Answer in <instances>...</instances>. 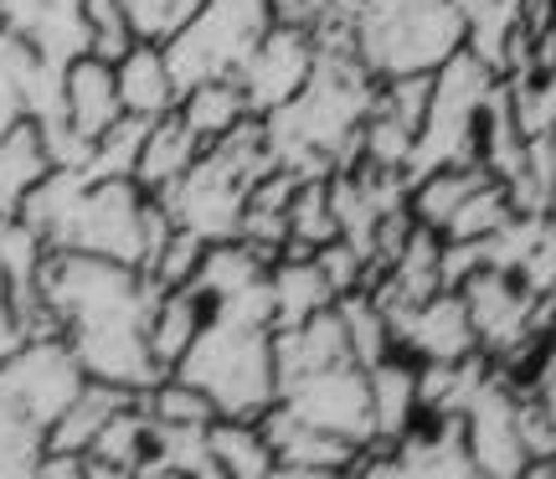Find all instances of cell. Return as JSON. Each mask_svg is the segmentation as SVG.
Returning a JSON list of instances; mask_svg holds the SVG:
<instances>
[{"mask_svg":"<svg viewBox=\"0 0 556 479\" xmlns=\"http://www.w3.org/2000/svg\"><path fill=\"white\" fill-rule=\"evenodd\" d=\"M37 294L83 377L114 381L129 392H144L165 377L150 356V310L165 289L144 268L47 248L37 268Z\"/></svg>","mask_w":556,"mask_h":479,"instance_id":"cell-1","label":"cell"},{"mask_svg":"<svg viewBox=\"0 0 556 479\" xmlns=\"http://www.w3.org/2000/svg\"><path fill=\"white\" fill-rule=\"evenodd\" d=\"M170 377L201 387L212 398V407H217V418L258 423L274 407L278 377H274V300H268V274L206 310L197 340L170 366Z\"/></svg>","mask_w":556,"mask_h":479,"instance_id":"cell-2","label":"cell"},{"mask_svg":"<svg viewBox=\"0 0 556 479\" xmlns=\"http://www.w3.org/2000/svg\"><path fill=\"white\" fill-rule=\"evenodd\" d=\"M144 201L135 176H83L78 165H52L21 197L16 217L58 253H93V259L135 263L144 253Z\"/></svg>","mask_w":556,"mask_h":479,"instance_id":"cell-3","label":"cell"},{"mask_svg":"<svg viewBox=\"0 0 556 479\" xmlns=\"http://www.w3.org/2000/svg\"><path fill=\"white\" fill-rule=\"evenodd\" d=\"M268 171H274V160H268V140H263V119L248 114L222 140L201 144V155L165 191H155V201L170 212L176 227L197 232L201 242H227L238 238L248 191Z\"/></svg>","mask_w":556,"mask_h":479,"instance_id":"cell-4","label":"cell"},{"mask_svg":"<svg viewBox=\"0 0 556 479\" xmlns=\"http://www.w3.org/2000/svg\"><path fill=\"white\" fill-rule=\"evenodd\" d=\"M464 47V11L454 0H356L351 52L371 78L438 73Z\"/></svg>","mask_w":556,"mask_h":479,"instance_id":"cell-5","label":"cell"},{"mask_svg":"<svg viewBox=\"0 0 556 479\" xmlns=\"http://www.w3.org/2000/svg\"><path fill=\"white\" fill-rule=\"evenodd\" d=\"M268 26H274L268 0H201L197 16L160 47L170 78H176V93L206 78H232Z\"/></svg>","mask_w":556,"mask_h":479,"instance_id":"cell-6","label":"cell"},{"mask_svg":"<svg viewBox=\"0 0 556 479\" xmlns=\"http://www.w3.org/2000/svg\"><path fill=\"white\" fill-rule=\"evenodd\" d=\"M278 407L294 413L299 423L309 428H325L336 439L377 443V418H371V381H366V366L361 361H330L319 371H304V377L278 381Z\"/></svg>","mask_w":556,"mask_h":479,"instance_id":"cell-7","label":"cell"},{"mask_svg":"<svg viewBox=\"0 0 556 479\" xmlns=\"http://www.w3.org/2000/svg\"><path fill=\"white\" fill-rule=\"evenodd\" d=\"M309 67H315V37L304 31V26H289V21H274L263 41L248 52L232 83L242 88V103H248V114L263 119V114H274L278 103H289L304 88L309 78Z\"/></svg>","mask_w":556,"mask_h":479,"instance_id":"cell-8","label":"cell"},{"mask_svg":"<svg viewBox=\"0 0 556 479\" xmlns=\"http://www.w3.org/2000/svg\"><path fill=\"white\" fill-rule=\"evenodd\" d=\"M0 26L52 67H67L73 58L88 52L83 0H0Z\"/></svg>","mask_w":556,"mask_h":479,"instance_id":"cell-9","label":"cell"},{"mask_svg":"<svg viewBox=\"0 0 556 479\" xmlns=\"http://www.w3.org/2000/svg\"><path fill=\"white\" fill-rule=\"evenodd\" d=\"M387 325H392V336H397L402 345L422 351L433 366L438 361H464L469 345H475L469 310H464V300H454V294H438V300L428 294V300L413 304V310H392Z\"/></svg>","mask_w":556,"mask_h":479,"instance_id":"cell-10","label":"cell"},{"mask_svg":"<svg viewBox=\"0 0 556 479\" xmlns=\"http://www.w3.org/2000/svg\"><path fill=\"white\" fill-rule=\"evenodd\" d=\"M119 83H114V62L83 52L62 67V119L78 140H99L109 124L119 119Z\"/></svg>","mask_w":556,"mask_h":479,"instance_id":"cell-11","label":"cell"},{"mask_svg":"<svg viewBox=\"0 0 556 479\" xmlns=\"http://www.w3.org/2000/svg\"><path fill=\"white\" fill-rule=\"evenodd\" d=\"M258 428H263V439H268V449H274L278 469L330 475V469H351V464H356V443L351 439H336V433H325V428L299 423L294 413H283L278 402L258 418Z\"/></svg>","mask_w":556,"mask_h":479,"instance_id":"cell-12","label":"cell"},{"mask_svg":"<svg viewBox=\"0 0 556 479\" xmlns=\"http://www.w3.org/2000/svg\"><path fill=\"white\" fill-rule=\"evenodd\" d=\"M135 398H139V392H129V387L83 377V387L73 392V402H67L58 418L47 423V439H41V449H47V454H88V443L103 433V423L114 418L119 407H129Z\"/></svg>","mask_w":556,"mask_h":479,"instance_id":"cell-13","label":"cell"},{"mask_svg":"<svg viewBox=\"0 0 556 479\" xmlns=\"http://www.w3.org/2000/svg\"><path fill=\"white\" fill-rule=\"evenodd\" d=\"M114 83H119V109L135 119H160L176 109V78L165 67V52L155 41H129L124 58L114 62Z\"/></svg>","mask_w":556,"mask_h":479,"instance_id":"cell-14","label":"cell"},{"mask_svg":"<svg viewBox=\"0 0 556 479\" xmlns=\"http://www.w3.org/2000/svg\"><path fill=\"white\" fill-rule=\"evenodd\" d=\"M197 155H201V140L186 129V119H180L176 109H170V114L150 119V129H144V144H139V160H135V186L155 197V191H165Z\"/></svg>","mask_w":556,"mask_h":479,"instance_id":"cell-15","label":"cell"},{"mask_svg":"<svg viewBox=\"0 0 556 479\" xmlns=\"http://www.w3.org/2000/svg\"><path fill=\"white\" fill-rule=\"evenodd\" d=\"M268 300H274V330H283V325L309 319L315 310H330L336 289L319 274L315 253L309 259H274L268 263Z\"/></svg>","mask_w":556,"mask_h":479,"instance_id":"cell-16","label":"cell"},{"mask_svg":"<svg viewBox=\"0 0 556 479\" xmlns=\"http://www.w3.org/2000/svg\"><path fill=\"white\" fill-rule=\"evenodd\" d=\"M201 319H206V304H201V294L191 283L165 289L155 300V310H150V356H155V366L165 377H170V366L186 356V345L197 340Z\"/></svg>","mask_w":556,"mask_h":479,"instance_id":"cell-17","label":"cell"},{"mask_svg":"<svg viewBox=\"0 0 556 479\" xmlns=\"http://www.w3.org/2000/svg\"><path fill=\"white\" fill-rule=\"evenodd\" d=\"M206 454L217 464V475H238V479H258L274 475V449L263 439V428L253 418H212L206 423Z\"/></svg>","mask_w":556,"mask_h":479,"instance_id":"cell-18","label":"cell"},{"mask_svg":"<svg viewBox=\"0 0 556 479\" xmlns=\"http://www.w3.org/2000/svg\"><path fill=\"white\" fill-rule=\"evenodd\" d=\"M176 114L186 119V129H191L201 144H212V140H222L232 124L248 119V103H242V88L232 78H206L180 93Z\"/></svg>","mask_w":556,"mask_h":479,"instance_id":"cell-19","label":"cell"},{"mask_svg":"<svg viewBox=\"0 0 556 479\" xmlns=\"http://www.w3.org/2000/svg\"><path fill=\"white\" fill-rule=\"evenodd\" d=\"M366 381H371V418H377V439H402L407 413L417 407V377L402 366V361L381 356L377 366H366Z\"/></svg>","mask_w":556,"mask_h":479,"instance_id":"cell-20","label":"cell"},{"mask_svg":"<svg viewBox=\"0 0 556 479\" xmlns=\"http://www.w3.org/2000/svg\"><path fill=\"white\" fill-rule=\"evenodd\" d=\"M484 171H464V165H443V171H428L417 176V191H413V212L422 227H443V222L458 212V201L484 186Z\"/></svg>","mask_w":556,"mask_h":479,"instance_id":"cell-21","label":"cell"},{"mask_svg":"<svg viewBox=\"0 0 556 479\" xmlns=\"http://www.w3.org/2000/svg\"><path fill=\"white\" fill-rule=\"evenodd\" d=\"M119 5H124V21H129V37L165 47L186 21L197 16L201 0H119Z\"/></svg>","mask_w":556,"mask_h":479,"instance_id":"cell-22","label":"cell"},{"mask_svg":"<svg viewBox=\"0 0 556 479\" xmlns=\"http://www.w3.org/2000/svg\"><path fill=\"white\" fill-rule=\"evenodd\" d=\"M500 222H510V206H505V197H500L495 180H484L479 191H469V197L458 201V212L443 222V232H448V242H464V238H484V232H495Z\"/></svg>","mask_w":556,"mask_h":479,"instance_id":"cell-23","label":"cell"},{"mask_svg":"<svg viewBox=\"0 0 556 479\" xmlns=\"http://www.w3.org/2000/svg\"><path fill=\"white\" fill-rule=\"evenodd\" d=\"M83 16H88V52L103 62H119L124 47L135 41L119 0H83Z\"/></svg>","mask_w":556,"mask_h":479,"instance_id":"cell-24","label":"cell"},{"mask_svg":"<svg viewBox=\"0 0 556 479\" xmlns=\"http://www.w3.org/2000/svg\"><path fill=\"white\" fill-rule=\"evenodd\" d=\"M201 253H206V242L197 238V232H186V227H170V238H165V248L155 253V263L144 268L150 279L160 283V289H180V283L197 274Z\"/></svg>","mask_w":556,"mask_h":479,"instance_id":"cell-25","label":"cell"}]
</instances>
